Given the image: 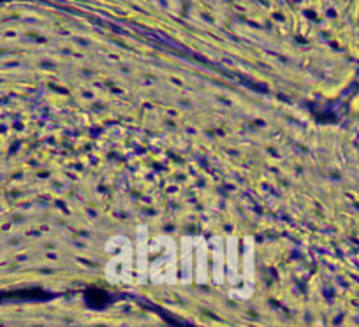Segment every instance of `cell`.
I'll use <instances>...</instances> for the list:
<instances>
[{"mask_svg":"<svg viewBox=\"0 0 359 327\" xmlns=\"http://www.w3.org/2000/svg\"><path fill=\"white\" fill-rule=\"evenodd\" d=\"M150 264L148 280L154 285L180 284V249L178 241L169 234H157L148 243Z\"/></svg>","mask_w":359,"mask_h":327,"instance_id":"cell-1","label":"cell"},{"mask_svg":"<svg viewBox=\"0 0 359 327\" xmlns=\"http://www.w3.org/2000/svg\"><path fill=\"white\" fill-rule=\"evenodd\" d=\"M109 260L104 266V278L111 285L134 284V243L123 234H115L104 244Z\"/></svg>","mask_w":359,"mask_h":327,"instance_id":"cell-2","label":"cell"},{"mask_svg":"<svg viewBox=\"0 0 359 327\" xmlns=\"http://www.w3.org/2000/svg\"><path fill=\"white\" fill-rule=\"evenodd\" d=\"M243 253H241V271H240V284L238 287L231 288L229 295L238 301H247L254 295L255 288V249L254 237H243Z\"/></svg>","mask_w":359,"mask_h":327,"instance_id":"cell-3","label":"cell"},{"mask_svg":"<svg viewBox=\"0 0 359 327\" xmlns=\"http://www.w3.org/2000/svg\"><path fill=\"white\" fill-rule=\"evenodd\" d=\"M148 227L140 225L136 229V243H134V285H147L148 281V264H150V253H148Z\"/></svg>","mask_w":359,"mask_h":327,"instance_id":"cell-4","label":"cell"},{"mask_svg":"<svg viewBox=\"0 0 359 327\" xmlns=\"http://www.w3.org/2000/svg\"><path fill=\"white\" fill-rule=\"evenodd\" d=\"M194 281L206 285L212 281V263H210V241L203 234L196 236L194 246Z\"/></svg>","mask_w":359,"mask_h":327,"instance_id":"cell-5","label":"cell"},{"mask_svg":"<svg viewBox=\"0 0 359 327\" xmlns=\"http://www.w3.org/2000/svg\"><path fill=\"white\" fill-rule=\"evenodd\" d=\"M194 246L196 236H182L180 239V284H194Z\"/></svg>","mask_w":359,"mask_h":327,"instance_id":"cell-6","label":"cell"},{"mask_svg":"<svg viewBox=\"0 0 359 327\" xmlns=\"http://www.w3.org/2000/svg\"><path fill=\"white\" fill-rule=\"evenodd\" d=\"M212 246V281L217 287H222L226 284V244L222 236H213L210 239Z\"/></svg>","mask_w":359,"mask_h":327,"instance_id":"cell-7","label":"cell"},{"mask_svg":"<svg viewBox=\"0 0 359 327\" xmlns=\"http://www.w3.org/2000/svg\"><path fill=\"white\" fill-rule=\"evenodd\" d=\"M226 241V281L231 285V288H234L240 284L241 271V257L238 253V237L229 236Z\"/></svg>","mask_w":359,"mask_h":327,"instance_id":"cell-8","label":"cell"}]
</instances>
